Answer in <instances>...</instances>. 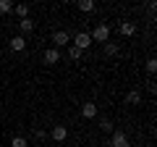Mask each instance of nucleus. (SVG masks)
Returning <instances> with one entry per match:
<instances>
[{
  "label": "nucleus",
  "mask_w": 157,
  "mask_h": 147,
  "mask_svg": "<svg viewBox=\"0 0 157 147\" xmlns=\"http://www.w3.org/2000/svg\"><path fill=\"white\" fill-rule=\"evenodd\" d=\"M60 61V53H58V47H50V50L45 53V63H58Z\"/></svg>",
  "instance_id": "0eeeda50"
},
{
  "label": "nucleus",
  "mask_w": 157,
  "mask_h": 147,
  "mask_svg": "<svg viewBox=\"0 0 157 147\" xmlns=\"http://www.w3.org/2000/svg\"><path fill=\"white\" fill-rule=\"evenodd\" d=\"M24 47H26V40H24V37H13L11 40V50L13 53H21Z\"/></svg>",
  "instance_id": "423d86ee"
},
{
  "label": "nucleus",
  "mask_w": 157,
  "mask_h": 147,
  "mask_svg": "<svg viewBox=\"0 0 157 147\" xmlns=\"http://www.w3.org/2000/svg\"><path fill=\"white\" fill-rule=\"evenodd\" d=\"M81 53H84V50H78V47H73V45H71L68 55H71V61H78V58H81Z\"/></svg>",
  "instance_id": "4468645a"
},
{
  "label": "nucleus",
  "mask_w": 157,
  "mask_h": 147,
  "mask_svg": "<svg viewBox=\"0 0 157 147\" xmlns=\"http://www.w3.org/2000/svg\"><path fill=\"white\" fill-rule=\"evenodd\" d=\"M128 102H131V105H139V102H141V95H139V92H131V95H128Z\"/></svg>",
  "instance_id": "dca6fc26"
},
{
  "label": "nucleus",
  "mask_w": 157,
  "mask_h": 147,
  "mask_svg": "<svg viewBox=\"0 0 157 147\" xmlns=\"http://www.w3.org/2000/svg\"><path fill=\"white\" fill-rule=\"evenodd\" d=\"M81 116H84V118H94L97 116V105L94 102H84V105H81Z\"/></svg>",
  "instance_id": "39448f33"
},
{
  "label": "nucleus",
  "mask_w": 157,
  "mask_h": 147,
  "mask_svg": "<svg viewBox=\"0 0 157 147\" xmlns=\"http://www.w3.org/2000/svg\"><path fill=\"white\" fill-rule=\"evenodd\" d=\"M94 42H107V37H110V29L105 26V24H100V26H94L92 29V34H89Z\"/></svg>",
  "instance_id": "f257e3e1"
},
{
  "label": "nucleus",
  "mask_w": 157,
  "mask_h": 147,
  "mask_svg": "<svg viewBox=\"0 0 157 147\" xmlns=\"http://www.w3.org/2000/svg\"><path fill=\"white\" fill-rule=\"evenodd\" d=\"M147 71H149V74L157 71V61H155V58H149V61H147Z\"/></svg>",
  "instance_id": "a211bd4d"
},
{
  "label": "nucleus",
  "mask_w": 157,
  "mask_h": 147,
  "mask_svg": "<svg viewBox=\"0 0 157 147\" xmlns=\"http://www.w3.org/2000/svg\"><path fill=\"white\" fill-rule=\"evenodd\" d=\"M110 145H113V147H126V145H128V139H126V134H123V131H113Z\"/></svg>",
  "instance_id": "7ed1b4c3"
},
{
  "label": "nucleus",
  "mask_w": 157,
  "mask_h": 147,
  "mask_svg": "<svg viewBox=\"0 0 157 147\" xmlns=\"http://www.w3.org/2000/svg\"><path fill=\"white\" fill-rule=\"evenodd\" d=\"M11 147H26V139H24V137H13V139H11Z\"/></svg>",
  "instance_id": "2eb2a0df"
},
{
  "label": "nucleus",
  "mask_w": 157,
  "mask_h": 147,
  "mask_svg": "<svg viewBox=\"0 0 157 147\" xmlns=\"http://www.w3.org/2000/svg\"><path fill=\"white\" fill-rule=\"evenodd\" d=\"M78 11H84V13L94 11V3H92V0H78Z\"/></svg>",
  "instance_id": "9d476101"
},
{
  "label": "nucleus",
  "mask_w": 157,
  "mask_h": 147,
  "mask_svg": "<svg viewBox=\"0 0 157 147\" xmlns=\"http://www.w3.org/2000/svg\"><path fill=\"white\" fill-rule=\"evenodd\" d=\"M126 147H131V145H126Z\"/></svg>",
  "instance_id": "aec40b11"
},
{
  "label": "nucleus",
  "mask_w": 157,
  "mask_h": 147,
  "mask_svg": "<svg viewBox=\"0 0 157 147\" xmlns=\"http://www.w3.org/2000/svg\"><path fill=\"white\" fill-rule=\"evenodd\" d=\"M92 45V37L86 32H81V34H76V40H73V47H78V50H84V47H89Z\"/></svg>",
  "instance_id": "f03ea898"
},
{
  "label": "nucleus",
  "mask_w": 157,
  "mask_h": 147,
  "mask_svg": "<svg viewBox=\"0 0 157 147\" xmlns=\"http://www.w3.org/2000/svg\"><path fill=\"white\" fill-rule=\"evenodd\" d=\"M11 11H13L11 0H0V13H11Z\"/></svg>",
  "instance_id": "f8f14e48"
},
{
  "label": "nucleus",
  "mask_w": 157,
  "mask_h": 147,
  "mask_svg": "<svg viewBox=\"0 0 157 147\" xmlns=\"http://www.w3.org/2000/svg\"><path fill=\"white\" fill-rule=\"evenodd\" d=\"M18 24H21V32H32V29H34V21H32V18H21V21H18Z\"/></svg>",
  "instance_id": "9b49d317"
},
{
  "label": "nucleus",
  "mask_w": 157,
  "mask_h": 147,
  "mask_svg": "<svg viewBox=\"0 0 157 147\" xmlns=\"http://www.w3.org/2000/svg\"><path fill=\"white\" fill-rule=\"evenodd\" d=\"M50 137H52V139H55V142H63V139H66V137H68V129H66V126H52Z\"/></svg>",
  "instance_id": "20e7f679"
},
{
  "label": "nucleus",
  "mask_w": 157,
  "mask_h": 147,
  "mask_svg": "<svg viewBox=\"0 0 157 147\" xmlns=\"http://www.w3.org/2000/svg\"><path fill=\"white\" fill-rule=\"evenodd\" d=\"M52 42H55L58 47L66 45V42H68V32H63V29H60V32H55V34H52Z\"/></svg>",
  "instance_id": "6e6552de"
},
{
  "label": "nucleus",
  "mask_w": 157,
  "mask_h": 147,
  "mask_svg": "<svg viewBox=\"0 0 157 147\" xmlns=\"http://www.w3.org/2000/svg\"><path fill=\"white\" fill-rule=\"evenodd\" d=\"M134 32H136V26L131 21H121V34H123V37H131Z\"/></svg>",
  "instance_id": "1a4fd4ad"
},
{
  "label": "nucleus",
  "mask_w": 157,
  "mask_h": 147,
  "mask_svg": "<svg viewBox=\"0 0 157 147\" xmlns=\"http://www.w3.org/2000/svg\"><path fill=\"white\" fill-rule=\"evenodd\" d=\"M105 53H107V55H115V53H118V45H105Z\"/></svg>",
  "instance_id": "6ab92c4d"
},
{
  "label": "nucleus",
  "mask_w": 157,
  "mask_h": 147,
  "mask_svg": "<svg viewBox=\"0 0 157 147\" xmlns=\"http://www.w3.org/2000/svg\"><path fill=\"white\" fill-rule=\"evenodd\" d=\"M100 129H102V131H113V121L102 118V121H100Z\"/></svg>",
  "instance_id": "f3484780"
},
{
  "label": "nucleus",
  "mask_w": 157,
  "mask_h": 147,
  "mask_svg": "<svg viewBox=\"0 0 157 147\" xmlns=\"http://www.w3.org/2000/svg\"><path fill=\"white\" fill-rule=\"evenodd\" d=\"M13 11H16L21 18H26V13H29V6H24V3H21V6H13Z\"/></svg>",
  "instance_id": "ddd939ff"
}]
</instances>
